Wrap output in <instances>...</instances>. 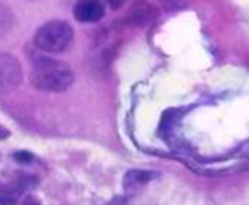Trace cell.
<instances>
[{"label":"cell","instance_id":"1","mask_svg":"<svg viewBox=\"0 0 249 205\" xmlns=\"http://www.w3.org/2000/svg\"><path fill=\"white\" fill-rule=\"evenodd\" d=\"M73 80L71 68L66 63L50 57L36 58L31 70V83L45 92H64L71 86Z\"/></svg>","mask_w":249,"mask_h":205},{"label":"cell","instance_id":"2","mask_svg":"<svg viewBox=\"0 0 249 205\" xmlns=\"http://www.w3.org/2000/svg\"><path fill=\"white\" fill-rule=\"evenodd\" d=\"M74 36L73 28L64 20H51L42 25L35 36V45L45 52H61L71 44Z\"/></svg>","mask_w":249,"mask_h":205},{"label":"cell","instance_id":"3","mask_svg":"<svg viewBox=\"0 0 249 205\" xmlns=\"http://www.w3.org/2000/svg\"><path fill=\"white\" fill-rule=\"evenodd\" d=\"M22 67L9 52H0V93H10L22 83Z\"/></svg>","mask_w":249,"mask_h":205},{"label":"cell","instance_id":"4","mask_svg":"<svg viewBox=\"0 0 249 205\" xmlns=\"http://www.w3.org/2000/svg\"><path fill=\"white\" fill-rule=\"evenodd\" d=\"M158 16H159V10L155 6H152L150 3L139 0L127 12L125 20L130 26L142 28V26L150 25Z\"/></svg>","mask_w":249,"mask_h":205},{"label":"cell","instance_id":"5","mask_svg":"<svg viewBox=\"0 0 249 205\" xmlns=\"http://www.w3.org/2000/svg\"><path fill=\"white\" fill-rule=\"evenodd\" d=\"M73 15L79 22H98L105 15V7L101 0H79L73 9Z\"/></svg>","mask_w":249,"mask_h":205},{"label":"cell","instance_id":"6","mask_svg":"<svg viewBox=\"0 0 249 205\" xmlns=\"http://www.w3.org/2000/svg\"><path fill=\"white\" fill-rule=\"evenodd\" d=\"M28 187V181L25 179H19L13 184L6 185L4 188L0 189V205H15L18 203L19 197L22 195V192L26 189Z\"/></svg>","mask_w":249,"mask_h":205},{"label":"cell","instance_id":"7","mask_svg":"<svg viewBox=\"0 0 249 205\" xmlns=\"http://www.w3.org/2000/svg\"><path fill=\"white\" fill-rule=\"evenodd\" d=\"M150 173L144 171H130L124 178V189L136 191L150 181Z\"/></svg>","mask_w":249,"mask_h":205},{"label":"cell","instance_id":"8","mask_svg":"<svg viewBox=\"0 0 249 205\" xmlns=\"http://www.w3.org/2000/svg\"><path fill=\"white\" fill-rule=\"evenodd\" d=\"M12 20H10V15H9V10H6L3 6H0V34L6 32L9 29Z\"/></svg>","mask_w":249,"mask_h":205},{"label":"cell","instance_id":"9","mask_svg":"<svg viewBox=\"0 0 249 205\" xmlns=\"http://www.w3.org/2000/svg\"><path fill=\"white\" fill-rule=\"evenodd\" d=\"M13 159H15L18 163L25 165V163H31V162L34 160V156H32L29 152H16V153L13 154Z\"/></svg>","mask_w":249,"mask_h":205},{"label":"cell","instance_id":"10","mask_svg":"<svg viewBox=\"0 0 249 205\" xmlns=\"http://www.w3.org/2000/svg\"><path fill=\"white\" fill-rule=\"evenodd\" d=\"M105 1L109 4V7H111V9H120V7H121L127 0H105Z\"/></svg>","mask_w":249,"mask_h":205},{"label":"cell","instance_id":"11","mask_svg":"<svg viewBox=\"0 0 249 205\" xmlns=\"http://www.w3.org/2000/svg\"><path fill=\"white\" fill-rule=\"evenodd\" d=\"M9 136H10L9 130H7V128H4L3 125H0V140H4V138H7Z\"/></svg>","mask_w":249,"mask_h":205},{"label":"cell","instance_id":"12","mask_svg":"<svg viewBox=\"0 0 249 205\" xmlns=\"http://www.w3.org/2000/svg\"><path fill=\"white\" fill-rule=\"evenodd\" d=\"M29 1H38V0H29Z\"/></svg>","mask_w":249,"mask_h":205}]
</instances>
